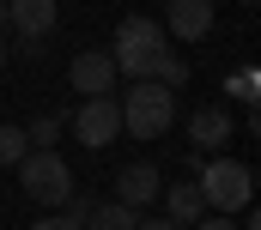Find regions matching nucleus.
<instances>
[{
	"mask_svg": "<svg viewBox=\"0 0 261 230\" xmlns=\"http://www.w3.org/2000/svg\"><path fill=\"white\" fill-rule=\"evenodd\" d=\"M134 230H182V224H170V218H140Z\"/></svg>",
	"mask_w": 261,
	"mask_h": 230,
	"instance_id": "obj_19",
	"label": "nucleus"
},
{
	"mask_svg": "<svg viewBox=\"0 0 261 230\" xmlns=\"http://www.w3.org/2000/svg\"><path fill=\"white\" fill-rule=\"evenodd\" d=\"M67 133L79 139V146H91V152H103L116 133H122V109H116V97H85L73 121H67Z\"/></svg>",
	"mask_w": 261,
	"mask_h": 230,
	"instance_id": "obj_6",
	"label": "nucleus"
},
{
	"mask_svg": "<svg viewBox=\"0 0 261 230\" xmlns=\"http://www.w3.org/2000/svg\"><path fill=\"white\" fill-rule=\"evenodd\" d=\"M225 97H237V103L255 109V67H237V73L225 79Z\"/></svg>",
	"mask_w": 261,
	"mask_h": 230,
	"instance_id": "obj_16",
	"label": "nucleus"
},
{
	"mask_svg": "<svg viewBox=\"0 0 261 230\" xmlns=\"http://www.w3.org/2000/svg\"><path fill=\"white\" fill-rule=\"evenodd\" d=\"M164 49H170L164 24H158V18H146V12H128V18L116 24V43H110L116 79H152V67L164 61Z\"/></svg>",
	"mask_w": 261,
	"mask_h": 230,
	"instance_id": "obj_1",
	"label": "nucleus"
},
{
	"mask_svg": "<svg viewBox=\"0 0 261 230\" xmlns=\"http://www.w3.org/2000/svg\"><path fill=\"white\" fill-rule=\"evenodd\" d=\"M200 200H206V212H225V218H237V212H249V200H255V170L249 164H237V158H206L200 164Z\"/></svg>",
	"mask_w": 261,
	"mask_h": 230,
	"instance_id": "obj_2",
	"label": "nucleus"
},
{
	"mask_svg": "<svg viewBox=\"0 0 261 230\" xmlns=\"http://www.w3.org/2000/svg\"><path fill=\"white\" fill-rule=\"evenodd\" d=\"M0 31H6V0H0Z\"/></svg>",
	"mask_w": 261,
	"mask_h": 230,
	"instance_id": "obj_20",
	"label": "nucleus"
},
{
	"mask_svg": "<svg viewBox=\"0 0 261 230\" xmlns=\"http://www.w3.org/2000/svg\"><path fill=\"white\" fill-rule=\"evenodd\" d=\"M213 6H219V0H213Z\"/></svg>",
	"mask_w": 261,
	"mask_h": 230,
	"instance_id": "obj_22",
	"label": "nucleus"
},
{
	"mask_svg": "<svg viewBox=\"0 0 261 230\" xmlns=\"http://www.w3.org/2000/svg\"><path fill=\"white\" fill-rule=\"evenodd\" d=\"M134 224H140V212L134 206H116V200H97L91 218H85V230H134Z\"/></svg>",
	"mask_w": 261,
	"mask_h": 230,
	"instance_id": "obj_12",
	"label": "nucleus"
},
{
	"mask_svg": "<svg viewBox=\"0 0 261 230\" xmlns=\"http://www.w3.org/2000/svg\"><path fill=\"white\" fill-rule=\"evenodd\" d=\"M24 139H31V152H55V139H61V121H55V115H37V121L24 127Z\"/></svg>",
	"mask_w": 261,
	"mask_h": 230,
	"instance_id": "obj_15",
	"label": "nucleus"
},
{
	"mask_svg": "<svg viewBox=\"0 0 261 230\" xmlns=\"http://www.w3.org/2000/svg\"><path fill=\"white\" fill-rule=\"evenodd\" d=\"M189 139H195L200 158H225V146L237 139V121H231V109L225 103H206V109L189 115Z\"/></svg>",
	"mask_w": 261,
	"mask_h": 230,
	"instance_id": "obj_7",
	"label": "nucleus"
},
{
	"mask_svg": "<svg viewBox=\"0 0 261 230\" xmlns=\"http://www.w3.org/2000/svg\"><path fill=\"white\" fill-rule=\"evenodd\" d=\"M152 85H164V91H182V85H189V61L176 55V49H164V61L152 67Z\"/></svg>",
	"mask_w": 261,
	"mask_h": 230,
	"instance_id": "obj_13",
	"label": "nucleus"
},
{
	"mask_svg": "<svg viewBox=\"0 0 261 230\" xmlns=\"http://www.w3.org/2000/svg\"><path fill=\"white\" fill-rule=\"evenodd\" d=\"M189 230H255V212H243V224H237V218H225V212H206V218L189 224Z\"/></svg>",
	"mask_w": 261,
	"mask_h": 230,
	"instance_id": "obj_17",
	"label": "nucleus"
},
{
	"mask_svg": "<svg viewBox=\"0 0 261 230\" xmlns=\"http://www.w3.org/2000/svg\"><path fill=\"white\" fill-rule=\"evenodd\" d=\"M0 67H6V37H0Z\"/></svg>",
	"mask_w": 261,
	"mask_h": 230,
	"instance_id": "obj_21",
	"label": "nucleus"
},
{
	"mask_svg": "<svg viewBox=\"0 0 261 230\" xmlns=\"http://www.w3.org/2000/svg\"><path fill=\"white\" fill-rule=\"evenodd\" d=\"M67 79H73V91H79V97H110V91L122 85V79H116L110 49H79L73 67H67Z\"/></svg>",
	"mask_w": 261,
	"mask_h": 230,
	"instance_id": "obj_8",
	"label": "nucleus"
},
{
	"mask_svg": "<svg viewBox=\"0 0 261 230\" xmlns=\"http://www.w3.org/2000/svg\"><path fill=\"white\" fill-rule=\"evenodd\" d=\"M206 31H213V0H170V12H164V37L200 43Z\"/></svg>",
	"mask_w": 261,
	"mask_h": 230,
	"instance_id": "obj_9",
	"label": "nucleus"
},
{
	"mask_svg": "<svg viewBox=\"0 0 261 230\" xmlns=\"http://www.w3.org/2000/svg\"><path fill=\"white\" fill-rule=\"evenodd\" d=\"M31 230H85L79 218H67V212H49V218H37Z\"/></svg>",
	"mask_w": 261,
	"mask_h": 230,
	"instance_id": "obj_18",
	"label": "nucleus"
},
{
	"mask_svg": "<svg viewBox=\"0 0 261 230\" xmlns=\"http://www.w3.org/2000/svg\"><path fill=\"white\" fill-rule=\"evenodd\" d=\"M164 212H170V224H200V218H206V200H200V188L195 182H176V188H170V194H164Z\"/></svg>",
	"mask_w": 261,
	"mask_h": 230,
	"instance_id": "obj_11",
	"label": "nucleus"
},
{
	"mask_svg": "<svg viewBox=\"0 0 261 230\" xmlns=\"http://www.w3.org/2000/svg\"><path fill=\"white\" fill-rule=\"evenodd\" d=\"M18 188L37 206H67L73 200V170H67L61 152H24L18 158Z\"/></svg>",
	"mask_w": 261,
	"mask_h": 230,
	"instance_id": "obj_4",
	"label": "nucleus"
},
{
	"mask_svg": "<svg viewBox=\"0 0 261 230\" xmlns=\"http://www.w3.org/2000/svg\"><path fill=\"white\" fill-rule=\"evenodd\" d=\"M55 18H61L55 0H6V31L18 37V55H43Z\"/></svg>",
	"mask_w": 261,
	"mask_h": 230,
	"instance_id": "obj_5",
	"label": "nucleus"
},
{
	"mask_svg": "<svg viewBox=\"0 0 261 230\" xmlns=\"http://www.w3.org/2000/svg\"><path fill=\"white\" fill-rule=\"evenodd\" d=\"M164 188H158V170L152 164H128V170H116V206H152Z\"/></svg>",
	"mask_w": 261,
	"mask_h": 230,
	"instance_id": "obj_10",
	"label": "nucleus"
},
{
	"mask_svg": "<svg viewBox=\"0 0 261 230\" xmlns=\"http://www.w3.org/2000/svg\"><path fill=\"white\" fill-rule=\"evenodd\" d=\"M116 109H122V133L158 139V133H170V121H176V91H164V85H152V79H128V97H116Z\"/></svg>",
	"mask_w": 261,
	"mask_h": 230,
	"instance_id": "obj_3",
	"label": "nucleus"
},
{
	"mask_svg": "<svg viewBox=\"0 0 261 230\" xmlns=\"http://www.w3.org/2000/svg\"><path fill=\"white\" fill-rule=\"evenodd\" d=\"M31 152V139H24V127H12V121H0V170H18V158Z\"/></svg>",
	"mask_w": 261,
	"mask_h": 230,
	"instance_id": "obj_14",
	"label": "nucleus"
}]
</instances>
